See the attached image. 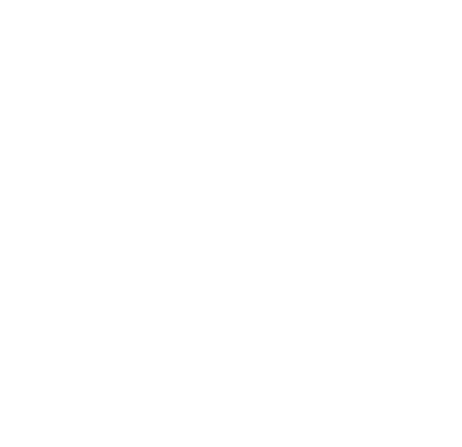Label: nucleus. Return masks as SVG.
<instances>
[]
</instances>
